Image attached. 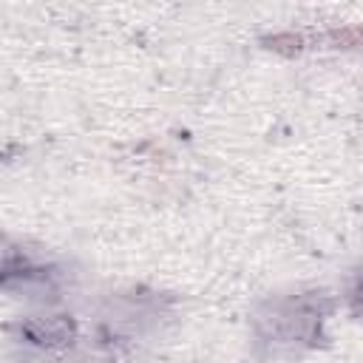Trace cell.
<instances>
[{"label":"cell","mask_w":363,"mask_h":363,"mask_svg":"<svg viewBox=\"0 0 363 363\" xmlns=\"http://www.w3.org/2000/svg\"><path fill=\"white\" fill-rule=\"evenodd\" d=\"M77 329L68 318L62 315H54V318H34V320H26L20 326V340L28 346V349H37V352H57V349H65L71 346Z\"/></svg>","instance_id":"obj_2"},{"label":"cell","mask_w":363,"mask_h":363,"mask_svg":"<svg viewBox=\"0 0 363 363\" xmlns=\"http://www.w3.org/2000/svg\"><path fill=\"white\" fill-rule=\"evenodd\" d=\"M352 306H354V312H357V315H363V284L352 292Z\"/></svg>","instance_id":"obj_3"},{"label":"cell","mask_w":363,"mask_h":363,"mask_svg":"<svg viewBox=\"0 0 363 363\" xmlns=\"http://www.w3.org/2000/svg\"><path fill=\"white\" fill-rule=\"evenodd\" d=\"M269 335L286 340V343H295V340H312L315 337V329L320 323V312H315V306L309 301H286V303H278L272 312H269Z\"/></svg>","instance_id":"obj_1"}]
</instances>
